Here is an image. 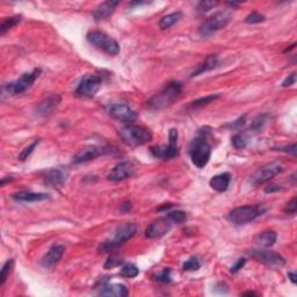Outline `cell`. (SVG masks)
<instances>
[{
  "label": "cell",
  "instance_id": "8992f818",
  "mask_svg": "<svg viewBox=\"0 0 297 297\" xmlns=\"http://www.w3.org/2000/svg\"><path fill=\"white\" fill-rule=\"evenodd\" d=\"M41 72V69H34L32 72L24 73L17 80L6 84L2 87V91H4V93H7L8 96H17V94L23 93L24 91L33 86V84L40 77Z\"/></svg>",
  "mask_w": 297,
  "mask_h": 297
},
{
  "label": "cell",
  "instance_id": "d590c367",
  "mask_svg": "<svg viewBox=\"0 0 297 297\" xmlns=\"http://www.w3.org/2000/svg\"><path fill=\"white\" fill-rule=\"evenodd\" d=\"M266 20L265 15L258 13V12H252V13L249 14L246 17V19H245V22L250 23V24H254V23H260V22H264Z\"/></svg>",
  "mask_w": 297,
  "mask_h": 297
},
{
  "label": "cell",
  "instance_id": "ffe728a7",
  "mask_svg": "<svg viewBox=\"0 0 297 297\" xmlns=\"http://www.w3.org/2000/svg\"><path fill=\"white\" fill-rule=\"evenodd\" d=\"M119 4H120L119 1H112V0L102 2V4H100L96 10H94L93 19L98 21V22L108 19L110 15H113V13H114L115 8L118 7Z\"/></svg>",
  "mask_w": 297,
  "mask_h": 297
},
{
  "label": "cell",
  "instance_id": "bcb514c9",
  "mask_svg": "<svg viewBox=\"0 0 297 297\" xmlns=\"http://www.w3.org/2000/svg\"><path fill=\"white\" fill-rule=\"evenodd\" d=\"M288 277L290 278V281H292V282L295 284L296 283V278H297V275H296V273L295 272H289V273H288Z\"/></svg>",
  "mask_w": 297,
  "mask_h": 297
},
{
  "label": "cell",
  "instance_id": "f1b7e54d",
  "mask_svg": "<svg viewBox=\"0 0 297 297\" xmlns=\"http://www.w3.org/2000/svg\"><path fill=\"white\" fill-rule=\"evenodd\" d=\"M120 274L124 277H136L139 274V269L136 267L134 264H124L123 267L121 268Z\"/></svg>",
  "mask_w": 297,
  "mask_h": 297
},
{
  "label": "cell",
  "instance_id": "d6a6232c",
  "mask_svg": "<svg viewBox=\"0 0 297 297\" xmlns=\"http://www.w3.org/2000/svg\"><path fill=\"white\" fill-rule=\"evenodd\" d=\"M122 264H123V260H122V258H120L118 254H112V256H109L108 259L106 260L105 268L112 269V268L119 267V266H121Z\"/></svg>",
  "mask_w": 297,
  "mask_h": 297
},
{
  "label": "cell",
  "instance_id": "30bf717a",
  "mask_svg": "<svg viewBox=\"0 0 297 297\" xmlns=\"http://www.w3.org/2000/svg\"><path fill=\"white\" fill-rule=\"evenodd\" d=\"M168 144L166 145H159L151 148V154L154 157L158 159H163V160H170V159L176 158L179 155V148H178V130L172 129L170 130L168 135Z\"/></svg>",
  "mask_w": 297,
  "mask_h": 297
},
{
  "label": "cell",
  "instance_id": "836d02e7",
  "mask_svg": "<svg viewBox=\"0 0 297 297\" xmlns=\"http://www.w3.org/2000/svg\"><path fill=\"white\" fill-rule=\"evenodd\" d=\"M218 98H219V94H213V96H208V97L201 98V99L195 100L194 102L192 103V107H193V108H198V107H202L204 105H208V103L214 102V101H215L216 99H218Z\"/></svg>",
  "mask_w": 297,
  "mask_h": 297
},
{
  "label": "cell",
  "instance_id": "ba28073f",
  "mask_svg": "<svg viewBox=\"0 0 297 297\" xmlns=\"http://www.w3.org/2000/svg\"><path fill=\"white\" fill-rule=\"evenodd\" d=\"M262 210L260 206H244L235 208L231 210L228 215V219L230 222L235 223L237 225L249 224V223L253 222L262 214Z\"/></svg>",
  "mask_w": 297,
  "mask_h": 297
},
{
  "label": "cell",
  "instance_id": "f6af8a7d",
  "mask_svg": "<svg viewBox=\"0 0 297 297\" xmlns=\"http://www.w3.org/2000/svg\"><path fill=\"white\" fill-rule=\"evenodd\" d=\"M281 189L280 186L277 185H268L266 186L265 188V193H274V192H278Z\"/></svg>",
  "mask_w": 297,
  "mask_h": 297
},
{
  "label": "cell",
  "instance_id": "4316f807",
  "mask_svg": "<svg viewBox=\"0 0 297 297\" xmlns=\"http://www.w3.org/2000/svg\"><path fill=\"white\" fill-rule=\"evenodd\" d=\"M249 142H250L249 136H247V134H245V133L236 134L235 136L231 139L232 145H234L235 148L238 149V150H241V149L246 148L247 144H249Z\"/></svg>",
  "mask_w": 297,
  "mask_h": 297
},
{
  "label": "cell",
  "instance_id": "8fae6325",
  "mask_svg": "<svg viewBox=\"0 0 297 297\" xmlns=\"http://www.w3.org/2000/svg\"><path fill=\"white\" fill-rule=\"evenodd\" d=\"M101 78L98 75H86L79 82L76 94L81 98H92L101 87Z\"/></svg>",
  "mask_w": 297,
  "mask_h": 297
},
{
  "label": "cell",
  "instance_id": "7bdbcfd3",
  "mask_svg": "<svg viewBox=\"0 0 297 297\" xmlns=\"http://www.w3.org/2000/svg\"><path fill=\"white\" fill-rule=\"evenodd\" d=\"M295 82H296V72H292L286 79H284L282 84H281V86H282V87H289V86H293Z\"/></svg>",
  "mask_w": 297,
  "mask_h": 297
},
{
  "label": "cell",
  "instance_id": "6da1fadb",
  "mask_svg": "<svg viewBox=\"0 0 297 297\" xmlns=\"http://www.w3.org/2000/svg\"><path fill=\"white\" fill-rule=\"evenodd\" d=\"M189 156H191L192 163L198 168H203L209 163L211 156V146L207 140L204 131H200L198 137L193 139L189 145Z\"/></svg>",
  "mask_w": 297,
  "mask_h": 297
},
{
  "label": "cell",
  "instance_id": "603a6c76",
  "mask_svg": "<svg viewBox=\"0 0 297 297\" xmlns=\"http://www.w3.org/2000/svg\"><path fill=\"white\" fill-rule=\"evenodd\" d=\"M230 181H231L230 173H222V174H217V176L211 178L209 185L214 191L223 193L229 188Z\"/></svg>",
  "mask_w": 297,
  "mask_h": 297
},
{
  "label": "cell",
  "instance_id": "e575fe53",
  "mask_svg": "<svg viewBox=\"0 0 297 297\" xmlns=\"http://www.w3.org/2000/svg\"><path fill=\"white\" fill-rule=\"evenodd\" d=\"M39 143H40L39 139L34 140V142L32 144H30V145L27 146V148H24L22 150V151H21V154L19 156H18V159H19L20 161L26 160V159L28 158L30 155H32V152L34 151V150H35V148H36V146H38Z\"/></svg>",
  "mask_w": 297,
  "mask_h": 297
},
{
  "label": "cell",
  "instance_id": "52a82bcc",
  "mask_svg": "<svg viewBox=\"0 0 297 297\" xmlns=\"http://www.w3.org/2000/svg\"><path fill=\"white\" fill-rule=\"evenodd\" d=\"M231 18L232 14L230 11L217 12L202 23L198 33H200L201 36H209L213 33L217 32V30L225 28L231 21Z\"/></svg>",
  "mask_w": 297,
  "mask_h": 297
},
{
  "label": "cell",
  "instance_id": "7a4b0ae2",
  "mask_svg": "<svg viewBox=\"0 0 297 297\" xmlns=\"http://www.w3.org/2000/svg\"><path fill=\"white\" fill-rule=\"evenodd\" d=\"M182 92V86L180 82L178 81H170L165 85V87L159 92L158 94H156L155 97H152L151 99L148 101L149 108L154 110H159L161 108L171 105L174 100H177L180 97Z\"/></svg>",
  "mask_w": 297,
  "mask_h": 297
},
{
  "label": "cell",
  "instance_id": "4dcf8cb0",
  "mask_svg": "<svg viewBox=\"0 0 297 297\" xmlns=\"http://www.w3.org/2000/svg\"><path fill=\"white\" fill-rule=\"evenodd\" d=\"M201 267V262L197 257H192L182 266V269L185 272H197Z\"/></svg>",
  "mask_w": 297,
  "mask_h": 297
},
{
  "label": "cell",
  "instance_id": "ac0fdd59",
  "mask_svg": "<svg viewBox=\"0 0 297 297\" xmlns=\"http://www.w3.org/2000/svg\"><path fill=\"white\" fill-rule=\"evenodd\" d=\"M64 252H65V247L63 245L54 244L42 259V265L47 268L54 267L63 258Z\"/></svg>",
  "mask_w": 297,
  "mask_h": 297
},
{
  "label": "cell",
  "instance_id": "484cf974",
  "mask_svg": "<svg viewBox=\"0 0 297 297\" xmlns=\"http://www.w3.org/2000/svg\"><path fill=\"white\" fill-rule=\"evenodd\" d=\"M181 18H182V13L179 11L165 15V17L161 18L160 21H159V27H160L161 30L171 28V27H172L173 24H176L178 21L181 19Z\"/></svg>",
  "mask_w": 297,
  "mask_h": 297
},
{
  "label": "cell",
  "instance_id": "1f68e13d",
  "mask_svg": "<svg viewBox=\"0 0 297 297\" xmlns=\"http://www.w3.org/2000/svg\"><path fill=\"white\" fill-rule=\"evenodd\" d=\"M167 217L171 220H172L173 223H177V224H182V223L186 220V218H187V216H186V213L182 210L171 211V213H168Z\"/></svg>",
  "mask_w": 297,
  "mask_h": 297
},
{
  "label": "cell",
  "instance_id": "44dd1931",
  "mask_svg": "<svg viewBox=\"0 0 297 297\" xmlns=\"http://www.w3.org/2000/svg\"><path fill=\"white\" fill-rule=\"evenodd\" d=\"M60 102V97L58 94L51 96L44 99L43 101L39 103L36 107V114L40 116H47L54 112V109L59 105Z\"/></svg>",
  "mask_w": 297,
  "mask_h": 297
},
{
  "label": "cell",
  "instance_id": "b9f144b4",
  "mask_svg": "<svg viewBox=\"0 0 297 297\" xmlns=\"http://www.w3.org/2000/svg\"><path fill=\"white\" fill-rule=\"evenodd\" d=\"M246 264V259L245 258H240V259H238L237 261L235 262L234 265L231 266V268H230V272L231 273H237V272H239L241 268L244 267V265Z\"/></svg>",
  "mask_w": 297,
  "mask_h": 297
},
{
  "label": "cell",
  "instance_id": "5bb4252c",
  "mask_svg": "<svg viewBox=\"0 0 297 297\" xmlns=\"http://www.w3.org/2000/svg\"><path fill=\"white\" fill-rule=\"evenodd\" d=\"M249 256L257 261L267 266H275L280 267L286 264V259L281 254L274 251H261V250H251L249 251Z\"/></svg>",
  "mask_w": 297,
  "mask_h": 297
},
{
  "label": "cell",
  "instance_id": "d6986e66",
  "mask_svg": "<svg viewBox=\"0 0 297 297\" xmlns=\"http://www.w3.org/2000/svg\"><path fill=\"white\" fill-rule=\"evenodd\" d=\"M100 296L125 297L129 295L127 287L121 283H102L98 292Z\"/></svg>",
  "mask_w": 297,
  "mask_h": 297
},
{
  "label": "cell",
  "instance_id": "3957f363",
  "mask_svg": "<svg viewBox=\"0 0 297 297\" xmlns=\"http://www.w3.org/2000/svg\"><path fill=\"white\" fill-rule=\"evenodd\" d=\"M137 232V226L134 223H124L120 226H118L114 232V237L112 239H108L103 241L102 244H100L99 253H107L112 252L118 247H120L121 245H123L125 241L129 240L130 238H133Z\"/></svg>",
  "mask_w": 297,
  "mask_h": 297
},
{
  "label": "cell",
  "instance_id": "f35d334b",
  "mask_svg": "<svg viewBox=\"0 0 297 297\" xmlns=\"http://www.w3.org/2000/svg\"><path fill=\"white\" fill-rule=\"evenodd\" d=\"M266 123V115H260L257 119H254V121L252 122V125H251V128H252L253 130L258 131L261 129L262 127H264V124Z\"/></svg>",
  "mask_w": 297,
  "mask_h": 297
},
{
  "label": "cell",
  "instance_id": "7402d4cb",
  "mask_svg": "<svg viewBox=\"0 0 297 297\" xmlns=\"http://www.w3.org/2000/svg\"><path fill=\"white\" fill-rule=\"evenodd\" d=\"M12 198L18 202H39L49 200V195L45 193H33V192H18L12 194Z\"/></svg>",
  "mask_w": 297,
  "mask_h": 297
},
{
  "label": "cell",
  "instance_id": "2e32d148",
  "mask_svg": "<svg viewBox=\"0 0 297 297\" xmlns=\"http://www.w3.org/2000/svg\"><path fill=\"white\" fill-rule=\"evenodd\" d=\"M108 152V149L103 148V146L98 145H88L79 150V151L73 156L72 163L73 164H81L87 163V161L94 160L100 156L106 155Z\"/></svg>",
  "mask_w": 297,
  "mask_h": 297
},
{
  "label": "cell",
  "instance_id": "74e56055",
  "mask_svg": "<svg viewBox=\"0 0 297 297\" xmlns=\"http://www.w3.org/2000/svg\"><path fill=\"white\" fill-rule=\"evenodd\" d=\"M217 5V1H201L200 4L198 5V14H203L209 12L210 10H213V7H215Z\"/></svg>",
  "mask_w": 297,
  "mask_h": 297
},
{
  "label": "cell",
  "instance_id": "cb8c5ba5",
  "mask_svg": "<svg viewBox=\"0 0 297 297\" xmlns=\"http://www.w3.org/2000/svg\"><path fill=\"white\" fill-rule=\"evenodd\" d=\"M218 65V58H217L216 55H210L206 58L204 62H202L200 65L197 66V69L192 72L191 77H197V76L201 75V73L210 71V70L215 69V67Z\"/></svg>",
  "mask_w": 297,
  "mask_h": 297
},
{
  "label": "cell",
  "instance_id": "f546056e",
  "mask_svg": "<svg viewBox=\"0 0 297 297\" xmlns=\"http://www.w3.org/2000/svg\"><path fill=\"white\" fill-rule=\"evenodd\" d=\"M14 265V260L13 259H8L7 261L5 262L4 266H2L1 273H0V287H2L7 280L8 275H10L12 268H13Z\"/></svg>",
  "mask_w": 297,
  "mask_h": 297
},
{
  "label": "cell",
  "instance_id": "7c38bea8",
  "mask_svg": "<svg viewBox=\"0 0 297 297\" xmlns=\"http://www.w3.org/2000/svg\"><path fill=\"white\" fill-rule=\"evenodd\" d=\"M67 178H69V170L64 166H57L45 171L43 174V181L48 187L58 189L63 187Z\"/></svg>",
  "mask_w": 297,
  "mask_h": 297
},
{
  "label": "cell",
  "instance_id": "ee69618b",
  "mask_svg": "<svg viewBox=\"0 0 297 297\" xmlns=\"http://www.w3.org/2000/svg\"><path fill=\"white\" fill-rule=\"evenodd\" d=\"M245 122H246V116H241V118L238 119V120H236L234 123H230L228 125H225V127L228 128H231V129H238V128L243 127V125L245 124Z\"/></svg>",
  "mask_w": 297,
  "mask_h": 297
},
{
  "label": "cell",
  "instance_id": "9c48e42d",
  "mask_svg": "<svg viewBox=\"0 0 297 297\" xmlns=\"http://www.w3.org/2000/svg\"><path fill=\"white\" fill-rule=\"evenodd\" d=\"M283 170L284 166L281 163H278V161L266 164L264 166L258 168V170L250 177V183L253 186L262 185V183L268 182L269 180L273 179L277 174H280Z\"/></svg>",
  "mask_w": 297,
  "mask_h": 297
},
{
  "label": "cell",
  "instance_id": "ab89813d",
  "mask_svg": "<svg viewBox=\"0 0 297 297\" xmlns=\"http://www.w3.org/2000/svg\"><path fill=\"white\" fill-rule=\"evenodd\" d=\"M296 210H297V198L296 197H294L292 200L288 202L287 206L284 207V213L294 215V214H296Z\"/></svg>",
  "mask_w": 297,
  "mask_h": 297
},
{
  "label": "cell",
  "instance_id": "5b68a950",
  "mask_svg": "<svg viewBox=\"0 0 297 297\" xmlns=\"http://www.w3.org/2000/svg\"><path fill=\"white\" fill-rule=\"evenodd\" d=\"M86 39L93 47L103 51L109 56H116L120 53V45H119L118 41L110 38L106 33L99 32V30H92L87 34Z\"/></svg>",
  "mask_w": 297,
  "mask_h": 297
},
{
  "label": "cell",
  "instance_id": "e0dca14e",
  "mask_svg": "<svg viewBox=\"0 0 297 297\" xmlns=\"http://www.w3.org/2000/svg\"><path fill=\"white\" fill-rule=\"evenodd\" d=\"M136 173V167L131 161H121L110 171L108 174V180L113 182H120L125 179L134 177Z\"/></svg>",
  "mask_w": 297,
  "mask_h": 297
},
{
  "label": "cell",
  "instance_id": "7dc6e473",
  "mask_svg": "<svg viewBox=\"0 0 297 297\" xmlns=\"http://www.w3.org/2000/svg\"><path fill=\"white\" fill-rule=\"evenodd\" d=\"M257 295H258V294L254 292H246L243 294V296H257Z\"/></svg>",
  "mask_w": 297,
  "mask_h": 297
},
{
  "label": "cell",
  "instance_id": "9a60e30c",
  "mask_svg": "<svg viewBox=\"0 0 297 297\" xmlns=\"http://www.w3.org/2000/svg\"><path fill=\"white\" fill-rule=\"evenodd\" d=\"M107 112L114 120L120 122L130 123V122L136 121L137 119V113L127 103H113L107 108Z\"/></svg>",
  "mask_w": 297,
  "mask_h": 297
},
{
  "label": "cell",
  "instance_id": "60d3db41",
  "mask_svg": "<svg viewBox=\"0 0 297 297\" xmlns=\"http://www.w3.org/2000/svg\"><path fill=\"white\" fill-rule=\"evenodd\" d=\"M273 150H275V151L288 152V154H292L294 157H296L297 145L296 144H292V145H288V146H278V148H274Z\"/></svg>",
  "mask_w": 297,
  "mask_h": 297
},
{
  "label": "cell",
  "instance_id": "4fadbf2b",
  "mask_svg": "<svg viewBox=\"0 0 297 297\" xmlns=\"http://www.w3.org/2000/svg\"><path fill=\"white\" fill-rule=\"evenodd\" d=\"M173 222L168 217L158 218L154 220L148 228L145 229V237L149 239H159L166 236L168 232L172 230Z\"/></svg>",
  "mask_w": 297,
  "mask_h": 297
},
{
  "label": "cell",
  "instance_id": "8d00e7d4",
  "mask_svg": "<svg viewBox=\"0 0 297 297\" xmlns=\"http://www.w3.org/2000/svg\"><path fill=\"white\" fill-rule=\"evenodd\" d=\"M156 280L160 283H170L172 281V275H171V269L170 268H164L163 271L156 277Z\"/></svg>",
  "mask_w": 297,
  "mask_h": 297
},
{
  "label": "cell",
  "instance_id": "83f0119b",
  "mask_svg": "<svg viewBox=\"0 0 297 297\" xmlns=\"http://www.w3.org/2000/svg\"><path fill=\"white\" fill-rule=\"evenodd\" d=\"M20 21H21V15H15V17H11L8 18V19H5L2 21L1 26H0V34L4 35L7 30H10L11 28H13L14 26H17Z\"/></svg>",
  "mask_w": 297,
  "mask_h": 297
},
{
  "label": "cell",
  "instance_id": "277c9868",
  "mask_svg": "<svg viewBox=\"0 0 297 297\" xmlns=\"http://www.w3.org/2000/svg\"><path fill=\"white\" fill-rule=\"evenodd\" d=\"M119 135H120L123 143L129 146L144 145V144L152 140L151 131L146 129V128L140 127V125H125V127L121 128Z\"/></svg>",
  "mask_w": 297,
  "mask_h": 297
},
{
  "label": "cell",
  "instance_id": "d4e9b609",
  "mask_svg": "<svg viewBox=\"0 0 297 297\" xmlns=\"http://www.w3.org/2000/svg\"><path fill=\"white\" fill-rule=\"evenodd\" d=\"M277 232L268 230L261 232V234L257 236L256 243L257 245H259L260 247H272L275 243H277Z\"/></svg>",
  "mask_w": 297,
  "mask_h": 297
}]
</instances>
